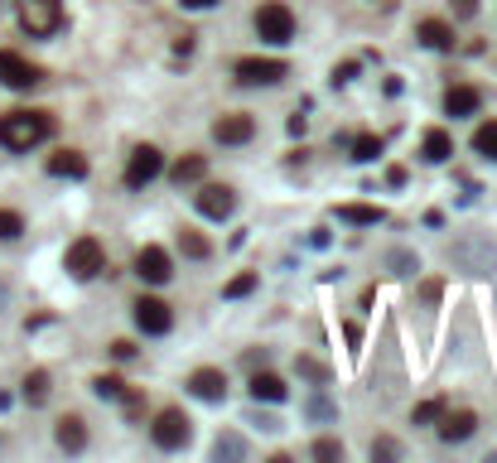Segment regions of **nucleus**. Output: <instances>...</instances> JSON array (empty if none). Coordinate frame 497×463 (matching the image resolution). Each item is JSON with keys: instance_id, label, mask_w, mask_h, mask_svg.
<instances>
[{"instance_id": "58836bf2", "label": "nucleus", "mask_w": 497, "mask_h": 463, "mask_svg": "<svg viewBox=\"0 0 497 463\" xmlns=\"http://www.w3.org/2000/svg\"><path fill=\"white\" fill-rule=\"evenodd\" d=\"M111 357H122V363H131V357H135V348H131V342L122 338V342H111Z\"/></svg>"}, {"instance_id": "6ab92c4d", "label": "nucleus", "mask_w": 497, "mask_h": 463, "mask_svg": "<svg viewBox=\"0 0 497 463\" xmlns=\"http://www.w3.org/2000/svg\"><path fill=\"white\" fill-rule=\"evenodd\" d=\"M48 174H54V179H82V174H88V154H78V150L48 154Z\"/></svg>"}, {"instance_id": "20e7f679", "label": "nucleus", "mask_w": 497, "mask_h": 463, "mask_svg": "<svg viewBox=\"0 0 497 463\" xmlns=\"http://www.w3.org/2000/svg\"><path fill=\"white\" fill-rule=\"evenodd\" d=\"M256 34H261L266 44H290L295 39V15H290L285 0H266L261 10H256Z\"/></svg>"}, {"instance_id": "473e14b6", "label": "nucleus", "mask_w": 497, "mask_h": 463, "mask_svg": "<svg viewBox=\"0 0 497 463\" xmlns=\"http://www.w3.org/2000/svg\"><path fill=\"white\" fill-rule=\"evenodd\" d=\"M251 289H256V276L247 270V276H232V280H227V289H222V295H227V300H242V295H251Z\"/></svg>"}, {"instance_id": "f257e3e1", "label": "nucleus", "mask_w": 497, "mask_h": 463, "mask_svg": "<svg viewBox=\"0 0 497 463\" xmlns=\"http://www.w3.org/2000/svg\"><path fill=\"white\" fill-rule=\"evenodd\" d=\"M48 135H54V116L48 111H5L0 116V145L15 150V154L44 145Z\"/></svg>"}, {"instance_id": "72a5a7b5", "label": "nucleus", "mask_w": 497, "mask_h": 463, "mask_svg": "<svg viewBox=\"0 0 497 463\" xmlns=\"http://www.w3.org/2000/svg\"><path fill=\"white\" fill-rule=\"evenodd\" d=\"M314 458H323V463L343 458V444H338V439H319V444H314Z\"/></svg>"}, {"instance_id": "cd10ccee", "label": "nucleus", "mask_w": 497, "mask_h": 463, "mask_svg": "<svg viewBox=\"0 0 497 463\" xmlns=\"http://www.w3.org/2000/svg\"><path fill=\"white\" fill-rule=\"evenodd\" d=\"M179 247H184V256H194V261H208V256H213V247L203 242L198 232H179Z\"/></svg>"}, {"instance_id": "ddd939ff", "label": "nucleus", "mask_w": 497, "mask_h": 463, "mask_svg": "<svg viewBox=\"0 0 497 463\" xmlns=\"http://www.w3.org/2000/svg\"><path fill=\"white\" fill-rule=\"evenodd\" d=\"M449 261L464 266V270H473V276H492V270H497V251H492V247H469V242H459V247H449Z\"/></svg>"}, {"instance_id": "bb28decb", "label": "nucleus", "mask_w": 497, "mask_h": 463, "mask_svg": "<svg viewBox=\"0 0 497 463\" xmlns=\"http://www.w3.org/2000/svg\"><path fill=\"white\" fill-rule=\"evenodd\" d=\"M25 401L29 405H44L48 401V372H29L25 376Z\"/></svg>"}, {"instance_id": "f3484780", "label": "nucleus", "mask_w": 497, "mask_h": 463, "mask_svg": "<svg viewBox=\"0 0 497 463\" xmlns=\"http://www.w3.org/2000/svg\"><path fill=\"white\" fill-rule=\"evenodd\" d=\"M478 107H483V92L469 88V82H454V88L444 92V111H449L454 121H459V116H473Z\"/></svg>"}, {"instance_id": "9b49d317", "label": "nucleus", "mask_w": 497, "mask_h": 463, "mask_svg": "<svg viewBox=\"0 0 497 463\" xmlns=\"http://www.w3.org/2000/svg\"><path fill=\"white\" fill-rule=\"evenodd\" d=\"M135 276H141L145 285H164L169 276H174V261H169L164 247H141L135 251Z\"/></svg>"}, {"instance_id": "5701e85b", "label": "nucleus", "mask_w": 497, "mask_h": 463, "mask_svg": "<svg viewBox=\"0 0 497 463\" xmlns=\"http://www.w3.org/2000/svg\"><path fill=\"white\" fill-rule=\"evenodd\" d=\"M54 439H58V449L78 454L82 444H88V430H82V420H78V416H63V420H58V430H54Z\"/></svg>"}, {"instance_id": "4be33fe9", "label": "nucleus", "mask_w": 497, "mask_h": 463, "mask_svg": "<svg viewBox=\"0 0 497 463\" xmlns=\"http://www.w3.org/2000/svg\"><path fill=\"white\" fill-rule=\"evenodd\" d=\"M203 174H208V160H203V154H179L174 169H169V179H174L179 188H184V184H198Z\"/></svg>"}, {"instance_id": "2f4dec72", "label": "nucleus", "mask_w": 497, "mask_h": 463, "mask_svg": "<svg viewBox=\"0 0 497 463\" xmlns=\"http://www.w3.org/2000/svg\"><path fill=\"white\" fill-rule=\"evenodd\" d=\"M295 372H300V376H310V382H319V386L329 382V367H323V363H314V357H300V363H295Z\"/></svg>"}, {"instance_id": "dca6fc26", "label": "nucleus", "mask_w": 497, "mask_h": 463, "mask_svg": "<svg viewBox=\"0 0 497 463\" xmlns=\"http://www.w3.org/2000/svg\"><path fill=\"white\" fill-rule=\"evenodd\" d=\"M420 160L425 164H449L454 160V135L430 126V131H425V141H420Z\"/></svg>"}, {"instance_id": "1a4fd4ad", "label": "nucleus", "mask_w": 497, "mask_h": 463, "mask_svg": "<svg viewBox=\"0 0 497 463\" xmlns=\"http://www.w3.org/2000/svg\"><path fill=\"white\" fill-rule=\"evenodd\" d=\"M290 73L280 58H242L237 63V82H247V88H276V82Z\"/></svg>"}, {"instance_id": "6e6552de", "label": "nucleus", "mask_w": 497, "mask_h": 463, "mask_svg": "<svg viewBox=\"0 0 497 463\" xmlns=\"http://www.w3.org/2000/svg\"><path fill=\"white\" fill-rule=\"evenodd\" d=\"M164 174V154L155 145H141L126 160V188H145V184H155Z\"/></svg>"}, {"instance_id": "0eeeda50", "label": "nucleus", "mask_w": 497, "mask_h": 463, "mask_svg": "<svg viewBox=\"0 0 497 463\" xmlns=\"http://www.w3.org/2000/svg\"><path fill=\"white\" fill-rule=\"evenodd\" d=\"M135 329L141 333H150V338H160V333H169L174 329V309H169L164 300H155V295H141L135 300Z\"/></svg>"}, {"instance_id": "393cba45", "label": "nucleus", "mask_w": 497, "mask_h": 463, "mask_svg": "<svg viewBox=\"0 0 497 463\" xmlns=\"http://www.w3.org/2000/svg\"><path fill=\"white\" fill-rule=\"evenodd\" d=\"M473 150L483 154V160H497V121H483L473 131Z\"/></svg>"}, {"instance_id": "7c9ffc66", "label": "nucleus", "mask_w": 497, "mask_h": 463, "mask_svg": "<svg viewBox=\"0 0 497 463\" xmlns=\"http://www.w3.org/2000/svg\"><path fill=\"white\" fill-rule=\"evenodd\" d=\"M20 232H25V217L10 213V208H0V242H15Z\"/></svg>"}, {"instance_id": "4c0bfd02", "label": "nucleus", "mask_w": 497, "mask_h": 463, "mask_svg": "<svg viewBox=\"0 0 497 463\" xmlns=\"http://www.w3.org/2000/svg\"><path fill=\"white\" fill-rule=\"evenodd\" d=\"M391 266H397V270H401V276H406V270H420V266H416V261H410V256H406V251H397V256H391Z\"/></svg>"}, {"instance_id": "39448f33", "label": "nucleus", "mask_w": 497, "mask_h": 463, "mask_svg": "<svg viewBox=\"0 0 497 463\" xmlns=\"http://www.w3.org/2000/svg\"><path fill=\"white\" fill-rule=\"evenodd\" d=\"M150 439H155L160 449H184V444L194 439V420H188L184 410L169 405V410H160V416H155V425H150Z\"/></svg>"}, {"instance_id": "412c9836", "label": "nucleus", "mask_w": 497, "mask_h": 463, "mask_svg": "<svg viewBox=\"0 0 497 463\" xmlns=\"http://www.w3.org/2000/svg\"><path fill=\"white\" fill-rule=\"evenodd\" d=\"M338 222H353V227H376V222H386V213L372 208V203H338Z\"/></svg>"}, {"instance_id": "c9c22d12", "label": "nucleus", "mask_w": 497, "mask_h": 463, "mask_svg": "<svg viewBox=\"0 0 497 463\" xmlns=\"http://www.w3.org/2000/svg\"><path fill=\"white\" fill-rule=\"evenodd\" d=\"M439 401H425V405H416V425H430V420H439Z\"/></svg>"}, {"instance_id": "f704fd0d", "label": "nucleus", "mask_w": 497, "mask_h": 463, "mask_svg": "<svg viewBox=\"0 0 497 463\" xmlns=\"http://www.w3.org/2000/svg\"><path fill=\"white\" fill-rule=\"evenodd\" d=\"M372 458H401V444L397 439H372Z\"/></svg>"}, {"instance_id": "423d86ee", "label": "nucleus", "mask_w": 497, "mask_h": 463, "mask_svg": "<svg viewBox=\"0 0 497 463\" xmlns=\"http://www.w3.org/2000/svg\"><path fill=\"white\" fill-rule=\"evenodd\" d=\"M44 82V68L29 63L20 54H10V48H0V88H15V92H29Z\"/></svg>"}, {"instance_id": "f8f14e48", "label": "nucleus", "mask_w": 497, "mask_h": 463, "mask_svg": "<svg viewBox=\"0 0 497 463\" xmlns=\"http://www.w3.org/2000/svg\"><path fill=\"white\" fill-rule=\"evenodd\" d=\"M251 135H256V121L247 111H227V116H217L213 121V141L217 145H247Z\"/></svg>"}, {"instance_id": "7ed1b4c3", "label": "nucleus", "mask_w": 497, "mask_h": 463, "mask_svg": "<svg viewBox=\"0 0 497 463\" xmlns=\"http://www.w3.org/2000/svg\"><path fill=\"white\" fill-rule=\"evenodd\" d=\"M15 10H20L25 34H34V39H48V34L63 29V5L58 0H15Z\"/></svg>"}, {"instance_id": "f03ea898", "label": "nucleus", "mask_w": 497, "mask_h": 463, "mask_svg": "<svg viewBox=\"0 0 497 463\" xmlns=\"http://www.w3.org/2000/svg\"><path fill=\"white\" fill-rule=\"evenodd\" d=\"M63 270L73 280H97L101 270H107V251H101L97 237H78V242L63 251Z\"/></svg>"}, {"instance_id": "e433bc0d", "label": "nucleus", "mask_w": 497, "mask_h": 463, "mask_svg": "<svg viewBox=\"0 0 497 463\" xmlns=\"http://www.w3.org/2000/svg\"><path fill=\"white\" fill-rule=\"evenodd\" d=\"M357 78V63H338L333 68V82H338V88H343V82H353Z\"/></svg>"}, {"instance_id": "4468645a", "label": "nucleus", "mask_w": 497, "mask_h": 463, "mask_svg": "<svg viewBox=\"0 0 497 463\" xmlns=\"http://www.w3.org/2000/svg\"><path fill=\"white\" fill-rule=\"evenodd\" d=\"M473 430H478L473 410H439V439L444 444H464V439H473Z\"/></svg>"}, {"instance_id": "a878e982", "label": "nucleus", "mask_w": 497, "mask_h": 463, "mask_svg": "<svg viewBox=\"0 0 497 463\" xmlns=\"http://www.w3.org/2000/svg\"><path fill=\"white\" fill-rule=\"evenodd\" d=\"M382 154V135H353V160L357 164H372Z\"/></svg>"}, {"instance_id": "c85d7f7f", "label": "nucleus", "mask_w": 497, "mask_h": 463, "mask_svg": "<svg viewBox=\"0 0 497 463\" xmlns=\"http://www.w3.org/2000/svg\"><path fill=\"white\" fill-rule=\"evenodd\" d=\"M92 391H97L101 401H122V396H126V382H122V376H97Z\"/></svg>"}, {"instance_id": "9d476101", "label": "nucleus", "mask_w": 497, "mask_h": 463, "mask_svg": "<svg viewBox=\"0 0 497 463\" xmlns=\"http://www.w3.org/2000/svg\"><path fill=\"white\" fill-rule=\"evenodd\" d=\"M194 203H198V213L213 217V222H222V217L237 213V194H232L227 184H203L198 194H194Z\"/></svg>"}, {"instance_id": "a19ab883", "label": "nucleus", "mask_w": 497, "mask_h": 463, "mask_svg": "<svg viewBox=\"0 0 497 463\" xmlns=\"http://www.w3.org/2000/svg\"><path fill=\"white\" fill-rule=\"evenodd\" d=\"M454 10H459V15H473V10H478V0H454Z\"/></svg>"}, {"instance_id": "2eb2a0df", "label": "nucleus", "mask_w": 497, "mask_h": 463, "mask_svg": "<svg viewBox=\"0 0 497 463\" xmlns=\"http://www.w3.org/2000/svg\"><path fill=\"white\" fill-rule=\"evenodd\" d=\"M188 391H194L198 401H222L227 396V376H222L217 367H198L194 376H188Z\"/></svg>"}, {"instance_id": "ea45409f", "label": "nucleus", "mask_w": 497, "mask_h": 463, "mask_svg": "<svg viewBox=\"0 0 497 463\" xmlns=\"http://www.w3.org/2000/svg\"><path fill=\"white\" fill-rule=\"evenodd\" d=\"M179 5H184V10H213L217 0H179Z\"/></svg>"}, {"instance_id": "c756f323", "label": "nucleus", "mask_w": 497, "mask_h": 463, "mask_svg": "<svg viewBox=\"0 0 497 463\" xmlns=\"http://www.w3.org/2000/svg\"><path fill=\"white\" fill-rule=\"evenodd\" d=\"M304 416H310V420H338V405L329 396H310V401H304Z\"/></svg>"}, {"instance_id": "aec40b11", "label": "nucleus", "mask_w": 497, "mask_h": 463, "mask_svg": "<svg viewBox=\"0 0 497 463\" xmlns=\"http://www.w3.org/2000/svg\"><path fill=\"white\" fill-rule=\"evenodd\" d=\"M420 44L435 48V54H449V48H454V25H444V20H420Z\"/></svg>"}, {"instance_id": "b1692460", "label": "nucleus", "mask_w": 497, "mask_h": 463, "mask_svg": "<svg viewBox=\"0 0 497 463\" xmlns=\"http://www.w3.org/2000/svg\"><path fill=\"white\" fill-rule=\"evenodd\" d=\"M213 458H247V439L232 435V430H222V435L213 439Z\"/></svg>"}, {"instance_id": "a211bd4d", "label": "nucleus", "mask_w": 497, "mask_h": 463, "mask_svg": "<svg viewBox=\"0 0 497 463\" xmlns=\"http://www.w3.org/2000/svg\"><path fill=\"white\" fill-rule=\"evenodd\" d=\"M247 391H251V401H256V405H261V401H266V405L285 401V382H280L276 372H251V386H247Z\"/></svg>"}]
</instances>
